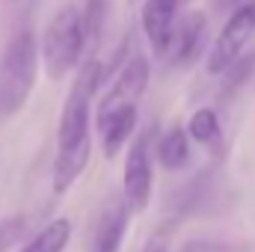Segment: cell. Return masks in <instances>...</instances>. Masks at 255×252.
I'll return each mask as SVG.
<instances>
[{"label": "cell", "mask_w": 255, "mask_h": 252, "mask_svg": "<svg viewBox=\"0 0 255 252\" xmlns=\"http://www.w3.org/2000/svg\"><path fill=\"white\" fill-rule=\"evenodd\" d=\"M130 202L125 199H110L101 211H98V220H95V235H92V252H119L122 250V238L128 232V223H130Z\"/></svg>", "instance_id": "7"}, {"label": "cell", "mask_w": 255, "mask_h": 252, "mask_svg": "<svg viewBox=\"0 0 255 252\" xmlns=\"http://www.w3.org/2000/svg\"><path fill=\"white\" fill-rule=\"evenodd\" d=\"M128 3H130V6H136V3H139V0H128Z\"/></svg>", "instance_id": "19"}, {"label": "cell", "mask_w": 255, "mask_h": 252, "mask_svg": "<svg viewBox=\"0 0 255 252\" xmlns=\"http://www.w3.org/2000/svg\"><path fill=\"white\" fill-rule=\"evenodd\" d=\"M133 130H136V107H128V110H122V113H116L107 125L101 127L104 157H116V151L130 139Z\"/></svg>", "instance_id": "11"}, {"label": "cell", "mask_w": 255, "mask_h": 252, "mask_svg": "<svg viewBox=\"0 0 255 252\" xmlns=\"http://www.w3.org/2000/svg\"><path fill=\"white\" fill-rule=\"evenodd\" d=\"M68 238H71V223L65 217H57L36 238H30V244L21 252H63L68 247Z\"/></svg>", "instance_id": "12"}, {"label": "cell", "mask_w": 255, "mask_h": 252, "mask_svg": "<svg viewBox=\"0 0 255 252\" xmlns=\"http://www.w3.org/2000/svg\"><path fill=\"white\" fill-rule=\"evenodd\" d=\"M253 36H255V0H244L232 9L229 21L223 24L220 36L214 39L211 54H208V71L223 74L229 65H235Z\"/></svg>", "instance_id": "5"}, {"label": "cell", "mask_w": 255, "mask_h": 252, "mask_svg": "<svg viewBox=\"0 0 255 252\" xmlns=\"http://www.w3.org/2000/svg\"><path fill=\"white\" fill-rule=\"evenodd\" d=\"M178 6L181 0H145L142 3V33L154 57H166L172 27L178 21Z\"/></svg>", "instance_id": "8"}, {"label": "cell", "mask_w": 255, "mask_h": 252, "mask_svg": "<svg viewBox=\"0 0 255 252\" xmlns=\"http://www.w3.org/2000/svg\"><path fill=\"white\" fill-rule=\"evenodd\" d=\"M86 51V33H83V15L74 6H63L54 12V18L48 21L42 42H39V54L45 60V71L51 80H63L65 74L80 63Z\"/></svg>", "instance_id": "3"}, {"label": "cell", "mask_w": 255, "mask_h": 252, "mask_svg": "<svg viewBox=\"0 0 255 252\" xmlns=\"http://www.w3.org/2000/svg\"><path fill=\"white\" fill-rule=\"evenodd\" d=\"M142 252H169V238H166V232H154V235L148 238V244H145Z\"/></svg>", "instance_id": "17"}, {"label": "cell", "mask_w": 255, "mask_h": 252, "mask_svg": "<svg viewBox=\"0 0 255 252\" xmlns=\"http://www.w3.org/2000/svg\"><path fill=\"white\" fill-rule=\"evenodd\" d=\"M39 42L30 30L15 33L0 54V116H15L39 77Z\"/></svg>", "instance_id": "2"}, {"label": "cell", "mask_w": 255, "mask_h": 252, "mask_svg": "<svg viewBox=\"0 0 255 252\" xmlns=\"http://www.w3.org/2000/svg\"><path fill=\"white\" fill-rule=\"evenodd\" d=\"M27 226H30L27 214H9V217H3V220H0V252L12 250V247L24 238Z\"/></svg>", "instance_id": "15"}, {"label": "cell", "mask_w": 255, "mask_h": 252, "mask_svg": "<svg viewBox=\"0 0 255 252\" xmlns=\"http://www.w3.org/2000/svg\"><path fill=\"white\" fill-rule=\"evenodd\" d=\"M220 130H223V127H220V116H217V110H211V107H199L190 116V122H187L190 139L202 142V145L217 142V139H220Z\"/></svg>", "instance_id": "13"}, {"label": "cell", "mask_w": 255, "mask_h": 252, "mask_svg": "<svg viewBox=\"0 0 255 252\" xmlns=\"http://www.w3.org/2000/svg\"><path fill=\"white\" fill-rule=\"evenodd\" d=\"M178 252H229V247L217 241H187Z\"/></svg>", "instance_id": "16"}, {"label": "cell", "mask_w": 255, "mask_h": 252, "mask_svg": "<svg viewBox=\"0 0 255 252\" xmlns=\"http://www.w3.org/2000/svg\"><path fill=\"white\" fill-rule=\"evenodd\" d=\"M157 160L163 169L175 172L190 160V133L181 125H172L157 142Z\"/></svg>", "instance_id": "10"}, {"label": "cell", "mask_w": 255, "mask_h": 252, "mask_svg": "<svg viewBox=\"0 0 255 252\" xmlns=\"http://www.w3.org/2000/svg\"><path fill=\"white\" fill-rule=\"evenodd\" d=\"M104 77L101 60L86 57L83 65L74 74V83L65 95L63 113H60V127H57V157H54V175H51V187L57 196H63L65 190L83 175L89 154H92V136H89V122H92V98L95 89Z\"/></svg>", "instance_id": "1"}, {"label": "cell", "mask_w": 255, "mask_h": 252, "mask_svg": "<svg viewBox=\"0 0 255 252\" xmlns=\"http://www.w3.org/2000/svg\"><path fill=\"white\" fill-rule=\"evenodd\" d=\"M104 18H107V0H86V12H83V33H86V48L98 45L101 30H104Z\"/></svg>", "instance_id": "14"}, {"label": "cell", "mask_w": 255, "mask_h": 252, "mask_svg": "<svg viewBox=\"0 0 255 252\" xmlns=\"http://www.w3.org/2000/svg\"><path fill=\"white\" fill-rule=\"evenodd\" d=\"M205 27H208V21H205L202 12H190L187 18H181L172 27V39H169L166 57H172L175 63H190L193 57L199 54V48H202Z\"/></svg>", "instance_id": "9"}, {"label": "cell", "mask_w": 255, "mask_h": 252, "mask_svg": "<svg viewBox=\"0 0 255 252\" xmlns=\"http://www.w3.org/2000/svg\"><path fill=\"white\" fill-rule=\"evenodd\" d=\"M148 77H151L148 60L142 54H130L128 63L122 65V71H119V77L113 80V86L107 89V95L101 98V104L95 110V127L101 130L116 113H122L128 107H136L148 89Z\"/></svg>", "instance_id": "4"}, {"label": "cell", "mask_w": 255, "mask_h": 252, "mask_svg": "<svg viewBox=\"0 0 255 252\" xmlns=\"http://www.w3.org/2000/svg\"><path fill=\"white\" fill-rule=\"evenodd\" d=\"M122 190L133 211H142L151 199V133H139L125 157Z\"/></svg>", "instance_id": "6"}, {"label": "cell", "mask_w": 255, "mask_h": 252, "mask_svg": "<svg viewBox=\"0 0 255 252\" xmlns=\"http://www.w3.org/2000/svg\"><path fill=\"white\" fill-rule=\"evenodd\" d=\"M238 3H244V0H214V6H217V9H235Z\"/></svg>", "instance_id": "18"}]
</instances>
